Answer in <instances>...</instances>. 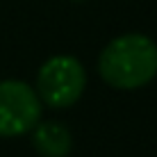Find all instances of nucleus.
<instances>
[{"mask_svg": "<svg viewBox=\"0 0 157 157\" xmlns=\"http://www.w3.org/2000/svg\"><path fill=\"white\" fill-rule=\"evenodd\" d=\"M41 121V100L23 80H0V137H21Z\"/></svg>", "mask_w": 157, "mask_h": 157, "instance_id": "obj_3", "label": "nucleus"}, {"mask_svg": "<svg viewBox=\"0 0 157 157\" xmlns=\"http://www.w3.org/2000/svg\"><path fill=\"white\" fill-rule=\"evenodd\" d=\"M71 2H84V0H71Z\"/></svg>", "mask_w": 157, "mask_h": 157, "instance_id": "obj_5", "label": "nucleus"}, {"mask_svg": "<svg viewBox=\"0 0 157 157\" xmlns=\"http://www.w3.org/2000/svg\"><path fill=\"white\" fill-rule=\"evenodd\" d=\"M32 148L41 157H68L73 150V134L59 121H39L32 128Z\"/></svg>", "mask_w": 157, "mask_h": 157, "instance_id": "obj_4", "label": "nucleus"}, {"mask_svg": "<svg viewBox=\"0 0 157 157\" xmlns=\"http://www.w3.org/2000/svg\"><path fill=\"white\" fill-rule=\"evenodd\" d=\"M98 73L118 91L141 89L157 78V43L141 32L114 36L100 50Z\"/></svg>", "mask_w": 157, "mask_h": 157, "instance_id": "obj_1", "label": "nucleus"}, {"mask_svg": "<svg viewBox=\"0 0 157 157\" xmlns=\"http://www.w3.org/2000/svg\"><path fill=\"white\" fill-rule=\"evenodd\" d=\"M86 89V71L78 57L55 55L41 64L36 73V96L41 102L66 109L82 98Z\"/></svg>", "mask_w": 157, "mask_h": 157, "instance_id": "obj_2", "label": "nucleus"}]
</instances>
